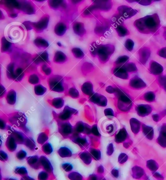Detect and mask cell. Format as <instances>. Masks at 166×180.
Masks as SVG:
<instances>
[{"mask_svg": "<svg viewBox=\"0 0 166 180\" xmlns=\"http://www.w3.org/2000/svg\"><path fill=\"white\" fill-rule=\"evenodd\" d=\"M91 153L92 155L95 160H98L101 158V151L97 149H92L91 151Z\"/></svg>", "mask_w": 166, "mask_h": 180, "instance_id": "42", "label": "cell"}, {"mask_svg": "<svg viewBox=\"0 0 166 180\" xmlns=\"http://www.w3.org/2000/svg\"><path fill=\"white\" fill-rule=\"evenodd\" d=\"M157 54L160 57L166 59V47L159 50Z\"/></svg>", "mask_w": 166, "mask_h": 180, "instance_id": "47", "label": "cell"}, {"mask_svg": "<svg viewBox=\"0 0 166 180\" xmlns=\"http://www.w3.org/2000/svg\"><path fill=\"white\" fill-rule=\"evenodd\" d=\"M123 67L128 72L135 73L137 71V68L136 65L133 63H127Z\"/></svg>", "mask_w": 166, "mask_h": 180, "instance_id": "25", "label": "cell"}, {"mask_svg": "<svg viewBox=\"0 0 166 180\" xmlns=\"http://www.w3.org/2000/svg\"><path fill=\"white\" fill-rule=\"evenodd\" d=\"M152 117L153 121H155L156 122H157L159 121V118H160V117H159V116L158 114H153L152 116Z\"/></svg>", "mask_w": 166, "mask_h": 180, "instance_id": "58", "label": "cell"}, {"mask_svg": "<svg viewBox=\"0 0 166 180\" xmlns=\"http://www.w3.org/2000/svg\"><path fill=\"white\" fill-rule=\"evenodd\" d=\"M160 131L166 132V124H163L161 128Z\"/></svg>", "mask_w": 166, "mask_h": 180, "instance_id": "60", "label": "cell"}, {"mask_svg": "<svg viewBox=\"0 0 166 180\" xmlns=\"http://www.w3.org/2000/svg\"><path fill=\"white\" fill-rule=\"evenodd\" d=\"M95 2L98 8L103 10L108 11L112 8V2L110 1H97Z\"/></svg>", "mask_w": 166, "mask_h": 180, "instance_id": "16", "label": "cell"}, {"mask_svg": "<svg viewBox=\"0 0 166 180\" xmlns=\"http://www.w3.org/2000/svg\"><path fill=\"white\" fill-rule=\"evenodd\" d=\"M115 94L118 97V107L122 112H128L133 105V102L129 96L122 90L117 88Z\"/></svg>", "mask_w": 166, "mask_h": 180, "instance_id": "2", "label": "cell"}, {"mask_svg": "<svg viewBox=\"0 0 166 180\" xmlns=\"http://www.w3.org/2000/svg\"><path fill=\"white\" fill-rule=\"evenodd\" d=\"M157 79L159 85L166 92V76H158Z\"/></svg>", "mask_w": 166, "mask_h": 180, "instance_id": "33", "label": "cell"}, {"mask_svg": "<svg viewBox=\"0 0 166 180\" xmlns=\"http://www.w3.org/2000/svg\"><path fill=\"white\" fill-rule=\"evenodd\" d=\"M157 143L163 148H166V133L160 131L157 139Z\"/></svg>", "mask_w": 166, "mask_h": 180, "instance_id": "19", "label": "cell"}, {"mask_svg": "<svg viewBox=\"0 0 166 180\" xmlns=\"http://www.w3.org/2000/svg\"><path fill=\"white\" fill-rule=\"evenodd\" d=\"M163 67L161 65L155 61H151L150 65V71L154 75L160 76L163 72Z\"/></svg>", "mask_w": 166, "mask_h": 180, "instance_id": "10", "label": "cell"}, {"mask_svg": "<svg viewBox=\"0 0 166 180\" xmlns=\"http://www.w3.org/2000/svg\"><path fill=\"white\" fill-rule=\"evenodd\" d=\"M2 49H4V51L8 50L9 47L10 46V43L6 41V39L5 38H3L2 39Z\"/></svg>", "mask_w": 166, "mask_h": 180, "instance_id": "43", "label": "cell"}, {"mask_svg": "<svg viewBox=\"0 0 166 180\" xmlns=\"http://www.w3.org/2000/svg\"><path fill=\"white\" fill-rule=\"evenodd\" d=\"M92 132L93 134H95V135H97V136H100V133H99V132H98V129L97 128V126L95 125V126H93L92 129Z\"/></svg>", "mask_w": 166, "mask_h": 180, "instance_id": "56", "label": "cell"}, {"mask_svg": "<svg viewBox=\"0 0 166 180\" xmlns=\"http://www.w3.org/2000/svg\"><path fill=\"white\" fill-rule=\"evenodd\" d=\"M48 54L46 53V51L44 52L43 53L40 54L39 55H38L36 57L35 59V63H41V62H44V61H48Z\"/></svg>", "mask_w": 166, "mask_h": 180, "instance_id": "28", "label": "cell"}, {"mask_svg": "<svg viewBox=\"0 0 166 180\" xmlns=\"http://www.w3.org/2000/svg\"><path fill=\"white\" fill-rule=\"evenodd\" d=\"M66 30V27L65 25L62 23H59L56 26L55 28V31L57 35L59 36H62L65 33Z\"/></svg>", "mask_w": 166, "mask_h": 180, "instance_id": "24", "label": "cell"}, {"mask_svg": "<svg viewBox=\"0 0 166 180\" xmlns=\"http://www.w3.org/2000/svg\"><path fill=\"white\" fill-rule=\"evenodd\" d=\"M134 26L141 33L154 34L160 27V21L157 13L139 18L134 22Z\"/></svg>", "mask_w": 166, "mask_h": 180, "instance_id": "1", "label": "cell"}, {"mask_svg": "<svg viewBox=\"0 0 166 180\" xmlns=\"http://www.w3.org/2000/svg\"><path fill=\"white\" fill-rule=\"evenodd\" d=\"M74 31L77 35L81 36L85 32L84 29V26L81 23H76L74 25Z\"/></svg>", "mask_w": 166, "mask_h": 180, "instance_id": "23", "label": "cell"}, {"mask_svg": "<svg viewBox=\"0 0 166 180\" xmlns=\"http://www.w3.org/2000/svg\"><path fill=\"white\" fill-rule=\"evenodd\" d=\"M114 149L113 144L112 143L110 144L107 147V154L108 155H111L114 153Z\"/></svg>", "mask_w": 166, "mask_h": 180, "instance_id": "49", "label": "cell"}, {"mask_svg": "<svg viewBox=\"0 0 166 180\" xmlns=\"http://www.w3.org/2000/svg\"><path fill=\"white\" fill-rule=\"evenodd\" d=\"M114 47L111 44L101 45L95 48L93 52V55H98L100 60L103 63H105L109 60L110 57L114 53Z\"/></svg>", "mask_w": 166, "mask_h": 180, "instance_id": "3", "label": "cell"}, {"mask_svg": "<svg viewBox=\"0 0 166 180\" xmlns=\"http://www.w3.org/2000/svg\"><path fill=\"white\" fill-rule=\"evenodd\" d=\"M62 2V1H51L50 2V3L51 6H53L54 7H56L57 6H58V5H60Z\"/></svg>", "mask_w": 166, "mask_h": 180, "instance_id": "53", "label": "cell"}, {"mask_svg": "<svg viewBox=\"0 0 166 180\" xmlns=\"http://www.w3.org/2000/svg\"><path fill=\"white\" fill-rule=\"evenodd\" d=\"M147 167L152 172H156L159 168V166L156 161L150 160L147 162Z\"/></svg>", "mask_w": 166, "mask_h": 180, "instance_id": "22", "label": "cell"}, {"mask_svg": "<svg viewBox=\"0 0 166 180\" xmlns=\"http://www.w3.org/2000/svg\"><path fill=\"white\" fill-rule=\"evenodd\" d=\"M105 116L109 118L113 117H114V113L113 111L111 108H106L104 111Z\"/></svg>", "mask_w": 166, "mask_h": 180, "instance_id": "45", "label": "cell"}, {"mask_svg": "<svg viewBox=\"0 0 166 180\" xmlns=\"http://www.w3.org/2000/svg\"><path fill=\"white\" fill-rule=\"evenodd\" d=\"M114 74L115 76L120 78V79H123V80H127L129 77L128 72L123 67H118L114 68L113 71Z\"/></svg>", "mask_w": 166, "mask_h": 180, "instance_id": "11", "label": "cell"}, {"mask_svg": "<svg viewBox=\"0 0 166 180\" xmlns=\"http://www.w3.org/2000/svg\"><path fill=\"white\" fill-rule=\"evenodd\" d=\"M132 175L133 178L136 179H140L145 174L144 170L140 166H134L132 169Z\"/></svg>", "mask_w": 166, "mask_h": 180, "instance_id": "17", "label": "cell"}, {"mask_svg": "<svg viewBox=\"0 0 166 180\" xmlns=\"http://www.w3.org/2000/svg\"><path fill=\"white\" fill-rule=\"evenodd\" d=\"M129 57L127 56V55H122V56L119 57L117 59V60H116L115 63L117 65L123 64L127 62L129 60Z\"/></svg>", "mask_w": 166, "mask_h": 180, "instance_id": "35", "label": "cell"}, {"mask_svg": "<svg viewBox=\"0 0 166 180\" xmlns=\"http://www.w3.org/2000/svg\"><path fill=\"white\" fill-rule=\"evenodd\" d=\"M50 87L51 90L57 92L64 91V87L62 86V80L60 76H53L50 80Z\"/></svg>", "mask_w": 166, "mask_h": 180, "instance_id": "5", "label": "cell"}, {"mask_svg": "<svg viewBox=\"0 0 166 180\" xmlns=\"http://www.w3.org/2000/svg\"><path fill=\"white\" fill-rule=\"evenodd\" d=\"M144 98L146 101L149 102H152L155 101L156 95L152 92H149L145 94Z\"/></svg>", "mask_w": 166, "mask_h": 180, "instance_id": "30", "label": "cell"}, {"mask_svg": "<svg viewBox=\"0 0 166 180\" xmlns=\"http://www.w3.org/2000/svg\"><path fill=\"white\" fill-rule=\"evenodd\" d=\"M131 128L134 134H137L140 130L141 123L135 118H132L130 120Z\"/></svg>", "mask_w": 166, "mask_h": 180, "instance_id": "14", "label": "cell"}, {"mask_svg": "<svg viewBox=\"0 0 166 180\" xmlns=\"http://www.w3.org/2000/svg\"><path fill=\"white\" fill-rule=\"evenodd\" d=\"M134 43L131 39H127L126 42L125 43V47L126 48V49L128 50V51H132L134 48Z\"/></svg>", "mask_w": 166, "mask_h": 180, "instance_id": "38", "label": "cell"}, {"mask_svg": "<svg viewBox=\"0 0 166 180\" xmlns=\"http://www.w3.org/2000/svg\"><path fill=\"white\" fill-rule=\"evenodd\" d=\"M119 15L124 19H128L134 16L137 13V11L126 6H121L118 8Z\"/></svg>", "mask_w": 166, "mask_h": 180, "instance_id": "4", "label": "cell"}, {"mask_svg": "<svg viewBox=\"0 0 166 180\" xmlns=\"http://www.w3.org/2000/svg\"><path fill=\"white\" fill-rule=\"evenodd\" d=\"M128 137V134L125 128L120 129L115 136V141L117 143H121L124 142Z\"/></svg>", "mask_w": 166, "mask_h": 180, "instance_id": "12", "label": "cell"}, {"mask_svg": "<svg viewBox=\"0 0 166 180\" xmlns=\"http://www.w3.org/2000/svg\"><path fill=\"white\" fill-rule=\"evenodd\" d=\"M90 101L100 106L105 107L107 104V100L106 97L98 94H93L90 98Z\"/></svg>", "mask_w": 166, "mask_h": 180, "instance_id": "8", "label": "cell"}, {"mask_svg": "<svg viewBox=\"0 0 166 180\" xmlns=\"http://www.w3.org/2000/svg\"><path fill=\"white\" fill-rule=\"evenodd\" d=\"M117 88H114L113 87L110 86L106 88V91L110 94H114V93H115L117 91Z\"/></svg>", "mask_w": 166, "mask_h": 180, "instance_id": "52", "label": "cell"}, {"mask_svg": "<svg viewBox=\"0 0 166 180\" xmlns=\"http://www.w3.org/2000/svg\"><path fill=\"white\" fill-rule=\"evenodd\" d=\"M135 109L138 115L141 117L148 116L152 112L151 106L148 104H140L137 105Z\"/></svg>", "mask_w": 166, "mask_h": 180, "instance_id": "6", "label": "cell"}, {"mask_svg": "<svg viewBox=\"0 0 166 180\" xmlns=\"http://www.w3.org/2000/svg\"><path fill=\"white\" fill-rule=\"evenodd\" d=\"M66 59L65 55L60 51H58L55 55L54 61L57 63H64Z\"/></svg>", "mask_w": 166, "mask_h": 180, "instance_id": "26", "label": "cell"}, {"mask_svg": "<svg viewBox=\"0 0 166 180\" xmlns=\"http://www.w3.org/2000/svg\"><path fill=\"white\" fill-rule=\"evenodd\" d=\"M163 36H164V38L166 39V27H164V33H163Z\"/></svg>", "mask_w": 166, "mask_h": 180, "instance_id": "62", "label": "cell"}, {"mask_svg": "<svg viewBox=\"0 0 166 180\" xmlns=\"http://www.w3.org/2000/svg\"><path fill=\"white\" fill-rule=\"evenodd\" d=\"M16 94L15 92L11 90L7 96V101L9 104H14L16 101Z\"/></svg>", "mask_w": 166, "mask_h": 180, "instance_id": "31", "label": "cell"}, {"mask_svg": "<svg viewBox=\"0 0 166 180\" xmlns=\"http://www.w3.org/2000/svg\"><path fill=\"white\" fill-rule=\"evenodd\" d=\"M153 175L156 179H159V180H163L164 179V177L160 174H159V173H157V172L154 173Z\"/></svg>", "mask_w": 166, "mask_h": 180, "instance_id": "57", "label": "cell"}, {"mask_svg": "<svg viewBox=\"0 0 166 180\" xmlns=\"http://www.w3.org/2000/svg\"><path fill=\"white\" fill-rule=\"evenodd\" d=\"M62 168L64 169V170L66 171H71L72 169H73V166L70 164L68 163H66L62 165Z\"/></svg>", "mask_w": 166, "mask_h": 180, "instance_id": "51", "label": "cell"}, {"mask_svg": "<svg viewBox=\"0 0 166 180\" xmlns=\"http://www.w3.org/2000/svg\"><path fill=\"white\" fill-rule=\"evenodd\" d=\"M128 159V156L126 154L122 153L120 154L118 156V161L119 163L121 164H124L125 162H127V161Z\"/></svg>", "mask_w": 166, "mask_h": 180, "instance_id": "41", "label": "cell"}, {"mask_svg": "<svg viewBox=\"0 0 166 180\" xmlns=\"http://www.w3.org/2000/svg\"><path fill=\"white\" fill-rule=\"evenodd\" d=\"M72 52L75 57L79 59H81L84 57V54L83 52L80 49L74 48L72 50Z\"/></svg>", "mask_w": 166, "mask_h": 180, "instance_id": "39", "label": "cell"}, {"mask_svg": "<svg viewBox=\"0 0 166 180\" xmlns=\"http://www.w3.org/2000/svg\"><path fill=\"white\" fill-rule=\"evenodd\" d=\"M70 108H69L68 107H65L64 112H62V113L60 114V117L62 118V119H68V118H69L71 116L72 114L71 113L72 112H70Z\"/></svg>", "mask_w": 166, "mask_h": 180, "instance_id": "37", "label": "cell"}, {"mask_svg": "<svg viewBox=\"0 0 166 180\" xmlns=\"http://www.w3.org/2000/svg\"><path fill=\"white\" fill-rule=\"evenodd\" d=\"M139 58L141 63L145 64L151 55V50L148 47L141 48L139 51Z\"/></svg>", "mask_w": 166, "mask_h": 180, "instance_id": "9", "label": "cell"}, {"mask_svg": "<svg viewBox=\"0 0 166 180\" xmlns=\"http://www.w3.org/2000/svg\"><path fill=\"white\" fill-rule=\"evenodd\" d=\"M58 153L61 157H70L72 155L71 150L66 147H62L58 150Z\"/></svg>", "mask_w": 166, "mask_h": 180, "instance_id": "27", "label": "cell"}, {"mask_svg": "<svg viewBox=\"0 0 166 180\" xmlns=\"http://www.w3.org/2000/svg\"><path fill=\"white\" fill-rule=\"evenodd\" d=\"M115 30L119 37H124L129 34V31L125 26H124L122 22L119 24H115Z\"/></svg>", "mask_w": 166, "mask_h": 180, "instance_id": "13", "label": "cell"}, {"mask_svg": "<svg viewBox=\"0 0 166 180\" xmlns=\"http://www.w3.org/2000/svg\"><path fill=\"white\" fill-rule=\"evenodd\" d=\"M1 160L2 159L3 157H4V161L6 160L7 159V154L3 151H1Z\"/></svg>", "mask_w": 166, "mask_h": 180, "instance_id": "59", "label": "cell"}, {"mask_svg": "<svg viewBox=\"0 0 166 180\" xmlns=\"http://www.w3.org/2000/svg\"><path fill=\"white\" fill-rule=\"evenodd\" d=\"M142 132L147 138L151 140L154 136V131L152 127L147 126L143 124L142 125Z\"/></svg>", "mask_w": 166, "mask_h": 180, "instance_id": "15", "label": "cell"}, {"mask_svg": "<svg viewBox=\"0 0 166 180\" xmlns=\"http://www.w3.org/2000/svg\"><path fill=\"white\" fill-rule=\"evenodd\" d=\"M24 76L23 70L21 68H18L14 73V80L16 81H20Z\"/></svg>", "mask_w": 166, "mask_h": 180, "instance_id": "32", "label": "cell"}, {"mask_svg": "<svg viewBox=\"0 0 166 180\" xmlns=\"http://www.w3.org/2000/svg\"><path fill=\"white\" fill-rule=\"evenodd\" d=\"M48 18L47 17L44 18H42V20L39 22L38 23L35 24V27L37 29L39 30H44L48 27Z\"/></svg>", "mask_w": 166, "mask_h": 180, "instance_id": "21", "label": "cell"}, {"mask_svg": "<svg viewBox=\"0 0 166 180\" xmlns=\"http://www.w3.org/2000/svg\"><path fill=\"white\" fill-rule=\"evenodd\" d=\"M70 94L74 98H77L79 96V92L75 88H71L70 90Z\"/></svg>", "mask_w": 166, "mask_h": 180, "instance_id": "46", "label": "cell"}, {"mask_svg": "<svg viewBox=\"0 0 166 180\" xmlns=\"http://www.w3.org/2000/svg\"><path fill=\"white\" fill-rule=\"evenodd\" d=\"M43 71H44L46 75H49V74H50L51 72V70L50 69L49 67L46 65H44L43 66Z\"/></svg>", "mask_w": 166, "mask_h": 180, "instance_id": "54", "label": "cell"}, {"mask_svg": "<svg viewBox=\"0 0 166 180\" xmlns=\"http://www.w3.org/2000/svg\"><path fill=\"white\" fill-rule=\"evenodd\" d=\"M129 86L131 88L133 89L139 90V89L145 88L147 86V85L143 80H142V79L136 76L133 77L130 80Z\"/></svg>", "mask_w": 166, "mask_h": 180, "instance_id": "7", "label": "cell"}, {"mask_svg": "<svg viewBox=\"0 0 166 180\" xmlns=\"http://www.w3.org/2000/svg\"><path fill=\"white\" fill-rule=\"evenodd\" d=\"M81 90L84 94L87 95H91L93 92V85L91 82H85L81 87Z\"/></svg>", "mask_w": 166, "mask_h": 180, "instance_id": "20", "label": "cell"}, {"mask_svg": "<svg viewBox=\"0 0 166 180\" xmlns=\"http://www.w3.org/2000/svg\"><path fill=\"white\" fill-rule=\"evenodd\" d=\"M128 2H137L143 6H148L152 2V1H127Z\"/></svg>", "mask_w": 166, "mask_h": 180, "instance_id": "44", "label": "cell"}, {"mask_svg": "<svg viewBox=\"0 0 166 180\" xmlns=\"http://www.w3.org/2000/svg\"><path fill=\"white\" fill-rule=\"evenodd\" d=\"M112 175L115 178H118L119 176V171L117 169H113L111 171Z\"/></svg>", "mask_w": 166, "mask_h": 180, "instance_id": "55", "label": "cell"}, {"mask_svg": "<svg viewBox=\"0 0 166 180\" xmlns=\"http://www.w3.org/2000/svg\"><path fill=\"white\" fill-rule=\"evenodd\" d=\"M29 81L30 83H32V84H36L38 82V77L35 75H33L32 76H30Z\"/></svg>", "mask_w": 166, "mask_h": 180, "instance_id": "48", "label": "cell"}, {"mask_svg": "<svg viewBox=\"0 0 166 180\" xmlns=\"http://www.w3.org/2000/svg\"><path fill=\"white\" fill-rule=\"evenodd\" d=\"M26 155H27V153L25 151H23V150H21L17 154V157L19 159L22 160L24 159Z\"/></svg>", "mask_w": 166, "mask_h": 180, "instance_id": "50", "label": "cell"}, {"mask_svg": "<svg viewBox=\"0 0 166 180\" xmlns=\"http://www.w3.org/2000/svg\"><path fill=\"white\" fill-rule=\"evenodd\" d=\"M7 76L9 79H14V64L11 63L7 66Z\"/></svg>", "mask_w": 166, "mask_h": 180, "instance_id": "34", "label": "cell"}, {"mask_svg": "<svg viewBox=\"0 0 166 180\" xmlns=\"http://www.w3.org/2000/svg\"><path fill=\"white\" fill-rule=\"evenodd\" d=\"M98 171L100 170V171H99L100 172H103V171H104V169H103V166H99V167H98Z\"/></svg>", "mask_w": 166, "mask_h": 180, "instance_id": "61", "label": "cell"}, {"mask_svg": "<svg viewBox=\"0 0 166 180\" xmlns=\"http://www.w3.org/2000/svg\"><path fill=\"white\" fill-rule=\"evenodd\" d=\"M63 99L60 98H56L53 100V106L56 108H61L64 105Z\"/></svg>", "mask_w": 166, "mask_h": 180, "instance_id": "36", "label": "cell"}, {"mask_svg": "<svg viewBox=\"0 0 166 180\" xmlns=\"http://www.w3.org/2000/svg\"><path fill=\"white\" fill-rule=\"evenodd\" d=\"M46 91V88L43 86H36L35 87V92L37 95H42Z\"/></svg>", "mask_w": 166, "mask_h": 180, "instance_id": "40", "label": "cell"}, {"mask_svg": "<svg viewBox=\"0 0 166 180\" xmlns=\"http://www.w3.org/2000/svg\"><path fill=\"white\" fill-rule=\"evenodd\" d=\"M104 131L108 134H112L114 133L116 129V126L114 123L111 121H107L104 123L102 126Z\"/></svg>", "mask_w": 166, "mask_h": 180, "instance_id": "18", "label": "cell"}, {"mask_svg": "<svg viewBox=\"0 0 166 180\" xmlns=\"http://www.w3.org/2000/svg\"><path fill=\"white\" fill-rule=\"evenodd\" d=\"M35 44L39 47H47L48 46V43L41 38H38L34 41Z\"/></svg>", "mask_w": 166, "mask_h": 180, "instance_id": "29", "label": "cell"}]
</instances>
